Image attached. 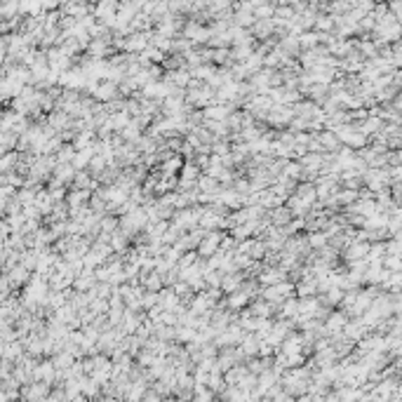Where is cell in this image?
Here are the masks:
<instances>
[{"label":"cell","mask_w":402,"mask_h":402,"mask_svg":"<svg viewBox=\"0 0 402 402\" xmlns=\"http://www.w3.org/2000/svg\"><path fill=\"white\" fill-rule=\"evenodd\" d=\"M223 238L219 235V233H209L207 238H202L200 240V245H198V254L200 257H214L216 250H219V242H221Z\"/></svg>","instance_id":"cell-1"},{"label":"cell","mask_w":402,"mask_h":402,"mask_svg":"<svg viewBox=\"0 0 402 402\" xmlns=\"http://www.w3.org/2000/svg\"><path fill=\"white\" fill-rule=\"evenodd\" d=\"M367 252H369V245L367 242H348V247H346V259H350V261H360V259H365L367 257Z\"/></svg>","instance_id":"cell-2"},{"label":"cell","mask_w":402,"mask_h":402,"mask_svg":"<svg viewBox=\"0 0 402 402\" xmlns=\"http://www.w3.org/2000/svg\"><path fill=\"white\" fill-rule=\"evenodd\" d=\"M240 285H242V275L240 273H223V277H221V289L223 292H228V294H233V292H240Z\"/></svg>","instance_id":"cell-3"},{"label":"cell","mask_w":402,"mask_h":402,"mask_svg":"<svg viewBox=\"0 0 402 402\" xmlns=\"http://www.w3.org/2000/svg\"><path fill=\"white\" fill-rule=\"evenodd\" d=\"M94 94H97V99H101V101H113V99L118 97V85L116 82H104V85H99V87L94 89Z\"/></svg>","instance_id":"cell-4"},{"label":"cell","mask_w":402,"mask_h":402,"mask_svg":"<svg viewBox=\"0 0 402 402\" xmlns=\"http://www.w3.org/2000/svg\"><path fill=\"white\" fill-rule=\"evenodd\" d=\"M282 277H285V273L280 268H266L261 273V282L264 285H277V282H282Z\"/></svg>","instance_id":"cell-5"},{"label":"cell","mask_w":402,"mask_h":402,"mask_svg":"<svg viewBox=\"0 0 402 402\" xmlns=\"http://www.w3.org/2000/svg\"><path fill=\"white\" fill-rule=\"evenodd\" d=\"M179 167H181V158H179V155H170L167 160L162 162V174H165V177H174L179 172Z\"/></svg>","instance_id":"cell-6"},{"label":"cell","mask_w":402,"mask_h":402,"mask_svg":"<svg viewBox=\"0 0 402 402\" xmlns=\"http://www.w3.org/2000/svg\"><path fill=\"white\" fill-rule=\"evenodd\" d=\"M296 289H299V294H301V296L315 294V292H318V280H315L313 275H308L306 280H301V282L296 285Z\"/></svg>","instance_id":"cell-7"},{"label":"cell","mask_w":402,"mask_h":402,"mask_svg":"<svg viewBox=\"0 0 402 402\" xmlns=\"http://www.w3.org/2000/svg\"><path fill=\"white\" fill-rule=\"evenodd\" d=\"M318 143H320V148H330V151H336V146H339V141H336L334 132H320V136H318Z\"/></svg>","instance_id":"cell-8"},{"label":"cell","mask_w":402,"mask_h":402,"mask_svg":"<svg viewBox=\"0 0 402 402\" xmlns=\"http://www.w3.org/2000/svg\"><path fill=\"white\" fill-rule=\"evenodd\" d=\"M247 299H250V296L242 294V292H233V294L228 296V308H242V306L247 304Z\"/></svg>","instance_id":"cell-9"},{"label":"cell","mask_w":402,"mask_h":402,"mask_svg":"<svg viewBox=\"0 0 402 402\" xmlns=\"http://www.w3.org/2000/svg\"><path fill=\"white\" fill-rule=\"evenodd\" d=\"M270 219H273L275 223H289L292 214H289V209H287V207H277L275 212L270 214Z\"/></svg>","instance_id":"cell-10"},{"label":"cell","mask_w":402,"mask_h":402,"mask_svg":"<svg viewBox=\"0 0 402 402\" xmlns=\"http://www.w3.org/2000/svg\"><path fill=\"white\" fill-rule=\"evenodd\" d=\"M343 325H346V320H343V315H339V313H336V315H332V318H330V322H327V330L336 332V330H341Z\"/></svg>","instance_id":"cell-11"},{"label":"cell","mask_w":402,"mask_h":402,"mask_svg":"<svg viewBox=\"0 0 402 402\" xmlns=\"http://www.w3.org/2000/svg\"><path fill=\"white\" fill-rule=\"evenodd\" d=\"M92 282H94V277L87 273V275H80V277H78L75 287H78V289H89V287H92Z\"/></svg>","instance_id":"cell-12"},{"label":"cell","mask_w":402,"mask_h":402,"mask_svg":"<svg viewBox=\"0 0 402 402\" xmlns=\"http://www.w3.org/2000/svg\"><path fill=\"white\" fill-rule=\"evenodd\" d=\"M252 313H259V315H270V306H268V304H254V306H252Z\"/></svg>","instance_id":"cell-13"}]
</instances>
